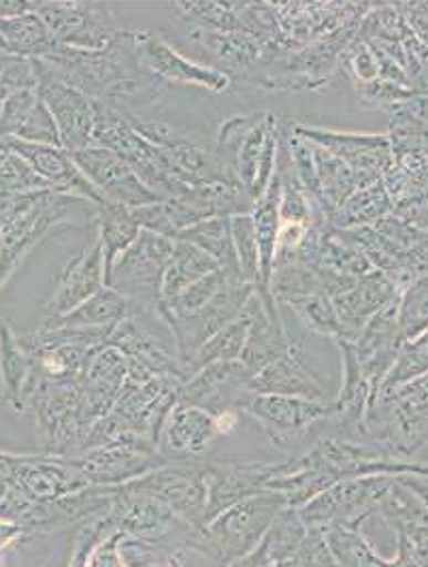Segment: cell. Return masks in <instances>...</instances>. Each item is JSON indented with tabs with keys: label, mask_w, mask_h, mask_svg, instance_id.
<instances>
[{
	"label": "cell",
	"mask_w": 428,
	"mask_h": 567,
	"mask_svg": "<svg viewBox=\"0 0 428 567\" xmlns=\"http://www.w3.org/2000/svg\"><path fill=\"white\" fill-rule=\"evenodd\" d=\"M39 60H43L60 80L80 87L94 101L122 105L124 99L142 92L137 73L142 75L143 69L135 50V32L128 30H122L105 50H80L54 43Z\"/></svg>",
	"instance_id": "obj_1"
},
{
	"label": "cell",
	"mask_w": 428,
	"mask_h": 567,
	"mask_svg": "<svg viewBox=\"0 0 428 567\" xmlns=\"http://www.w3.org/2000/svg\"><path fill=\"white\" fill-rule=\"evenodd\" d=\"M175 252V239L145 230L137 241L117 258L107 286L142 308H158L165 271Z\"/></svg>",
	"instance_id": "obj_2"
},
{
	"label": "cell",
	"mask_w": 428,
	"mask_h": 567,
	"mask_svg": "<svg viewBox=\"0 0 428 567\" xmlns=\"http://www.w3.org/2000/svg\"><path fill=\"white\" fill-rule=\"evenodd\" d=\"M73 203H80V199L58 193H41L32 207L0 228V288L13 278L50 230L69 218Z\"/></svg>",
	"instance_id": "obj_3"
},
{
	"label": "cell",
	"mask_w": 428,
	"mask_h": 567,
	"mask_svg": "<svg viewBox=\"0 0 428 567\" xmlns=\"http://www.w3.org/2000/svg\"><path fill=\"white\" fill-rule=\"evenodd\" d=\"M34 69L39 99L56 120L62 147L66 152H80L92 145L96 126V101L80 87L60 80L43 60H34Z\"/></svg>",
	"instance_id": "obj_4"
},
{
	"label": "cell",
	"mask_w": 428,
	"mask_h": 567,
	"mask_svg": "<svg viewBox=\"0 0 428 567\" xmlns=\"http://www.w3.org/2000/svg\"><path fill=\"white\" fill-rule=\"evenodd\" d=\"M36 13L58 45L105 50L122 34L114 11L96 2H39Z\"/></svg>",
	"instance_id": "obj_5"
},
{
	"label": "cell",
	"mask_w": 428,
	"mask_h": 567,
	"mask_svg": "<svg viewBox=\"0 0 428 567\" xmlns=\"http://www.w3.org/2000/svg\"><path fill=\"white\" fill-rule=\"evenodd\" d=\"M135 50L145 75H154L167 84L197 87L202 92L222 94L232 80L227 71L200 64L197 60L181 56L163 37L152 32H135Z\"/></svg>",
	"instance_id": "obj_6"
},
{
	"label": "cell",
	"mask_w": 428,
	"mask_h": 567,
	"mask_svg": "<svg viewBox=\"0 0 428 567\" xmlns=\"http://www.w3.org/2000/svg\"><path fill=\"white\" fill-rule=\"evenodd\" d=\"M288 45L301 50L337 32L358 24L372 11V2H278L273 4Z\"/></svg>",
	"instance_id": "obj_7"
},
{
	"label": "cell",
	"mask_w": 428,
	"mask_h": 567,
	"mask_svg": "<svg viewBox=\"0 0 428 567\" xmlns=\"http://www.w3.org/2000/svg\"><path fill=\"white\" fill-rule=\"evenodd\" d=\"M292 128L335 156L354 171L358 179V188H367L382 182L384 173L395 163L393 142L386 135H361V133H337V131H322V128H307L292 124Z\"/></svg>",
	"instance_id": "obj_8"
},
{
	"label": "cell",
	"mask_w": 428,
	"mask_h": 567,
	"mask_svg": "<svg viewBox=\"0 0 428 567\" xmlns=\"http://www.w3.org/2000/svg\"><path fill=\"white\" fill-rule=\"evenodd\" d=\"M254 205L257 203L241 186H232V184L195 186L181 193L179 197L163 200L175 239L179 237L181 230L197 227L207 220L252 214Z\"/></svg>",
	"instance_id": "obj_9"
},
{
	"label": "cell",
	"mask_w": 428,
	"mask_h": 567,
	"mask_svg": "<svg viewBox=\"0 0 428 567\" xmlns=\"http://www.w3.org/2000/svg\"><path fill=\"white\" fill-rule=\"evenodd\" d=\"M71 156L75 158L77 167L84 171L87 179L94 184V188L101 193L103 200L117 203L131 209L163 200L143 184L135 171L107 147L87 145L80 152H71Z\"/></svg>",
	"instance_id": "obj_10"
},
{
	"label": "cell",
	"mask_w": 428,
	"mask_h": 567,
	"mask_svg": "<svg viewBox=\"0 0 428 567\" xmlns=\"http://www.w3.org/2000/svg\"><path fill=\"white\" fill-rule=\"evenodd\" d=\"M105 286H107V267H105L103 244L98 239L94 220L90 218L86 246L80 255L69 258V262L60 271L54 292L45 308L48 318H58V316L73 312Z\"/></svg>",
	"instance_id": "obj_11"
},
{
	"label": "cell",
	"mask_w": 428,
	"mask_h": 567,
	"mask_svg": "<svg viewBox=\"0 0 428 567\" xmlns=\"http://www.w3.org/2000/svg\"><path fill=\"white\" fill-rule=\"evenodd\" d=\"M13 152H18L36 175L58 195L86 200L90 205H101L103 197L94 188V184L77 167L71 152L60 145H41V143L22 142V140H7Z\"/></svg>",
	"instance_id": "obj_12"
},
{
	"label": "cell",
	"mask_w": 428,
	"mask_h": 567,
	"mask_svg": "<svg viewBox=\"0 0 428 567\" xmlns=\"http://www.w3.org/2000/svg\"><path fill=\"white\" fill-rule=\"evenodd\" d=\"M243 408L275 435V440H290L305 433L317 421L340 412L337 403L315 399L284 398V395H250Z\"/></svg>",
	"instance_id": "obj_13"
},
{
	"label": "cell",
	"mask_w": 428,
	"mask_h": 567,
	"mask_svg": "<svg viewBox=\"0 0 428 567\" xmlns=\"http://www.w3.org/2000/svg\"><path fill=\"white\" fill-rule=\"evenodd\" d=\"M252 373L243 368L241 361L216 363L200 369L179 389V401L197 405L211 414L229 410L237 398H250Z\"/></svg>",
	"instance_id": "obj_14"
},
{
	"label": "cell",
	"mask_w": 428,
	"mask_h": 567,
	"mask_svg": "<svg viewBox=\"0 0 428 567\" xmlns=\"http://www.w3.org/2000/svg\"><path fill=\"white\" fill-rule=\"evenodd\" d=\"M397 297H400L399 286L377 269L361 278L352 290L335 297L333 303L342 322L343 340L352 343L358 340L373 316L382 312Z\"/></svg>",
	"instance_id": "obj_15"
},
{
	"label": "cell",
	"mask_w": 428,
	"mask_h": 567,
	"mask_svg": "<svg viewBox=\"0 0 428 567\" xmlns=\"http://www.w3.org/2000/svg\"><path fill=\"white\" fill-rule=\"evenodd\" d=\"M218 435L220 429L216 423V414L177 399L163 423L158 444L171 456H190L205 453Z\"/></svg>",
	"instance_id": "obj_16"
},
{
	"label": "cell",
	"mask_w": 428,
	"mask_h": 567,
	"mask_svg": "<svg viewBox=\"0 0 428 567\" xmlns=\"http://www.w3.org/2000/svg\"><path fill=\"white\" fill-rule=\"evenodd\" d=\"M0 386L2 398L18 414L29 410L39 389L34 357L7 322H0Z\"/></svg>",
	"instance_id": "obj_17"
},
{
	"label": "cell",
	"mask_w": 428,
	"mask_h": 567,
	"mask_svg": "<svg viewBox=\"0 0 428 567\" xmlns=\"http://www.w3.org/2000/svg\"><path fill=\"white\" fill-rule=\"evenodd\" d=\"M250 393L254 395H284L322 401L324 389L315 380L314 373L305 368L303 352L296 343L290 346L284 357L275 359L267 368L260 369L250 380Z\"/></svg>",
	"instance_id": "obj_18"
},
{
	"label": "cell",
	"mask_w": 428,
	"mask_h": 567,
	"mask_svg": "<svg viewBox=\"0 0 428 567\" xmlns=\"http://www.w3.org/2000/svg\"><path fill=\"white\" fill-rule=\"evenodd\" d=\"M139 306L117 292L115 288L105 286L94 297H90L86 303L75 308L73 312L48 318L43 322V329H101V331H114L115 327L135 316Z\"/></svg>",
	"instance_id": "obj_19"
},
{
	"label": "cell",
	"mask_w": 428,
	"mask_h": 567,
	"mask_svg": "<svg viewBox=\"0 0 428 567\" xmlns=\"http://www.w3.org/2000/svg\"><path fill=\"white\" fill-rule=\"evenodd\" d=\"M92 220L96 225L98 239L103 244L105 267H107V278H109L117 258L137 241L143 228L137 223L131 207L109 203V200H103L101 205L92 207Z\"/></svg>",
	"instance_id": "obj_20"
},
{
	"label": "cell",
	"mask_w": 428,
	"mask_h": 567,
	"mask_svg": "<svg viewBox=\"0 0 428 567\" xmlns=\"http://www.w3.org/2000/svg\"><path fill=\"white\" fill-rule=\"evenodd\" d=\"M222 269L211 256L202 252L197 246L175 239V252L171 262L165 271L163 288H160V303L177 299L188 286L202 280L209 274Z\"/></svg>",
	"instance_id": "obj_21"
},
{
	"label": "cell",
	"mask_w": 428,
	"mask_h": 567,
	"mask_svg": "<svg viewBox=\"0 0 428 567\" xmlns=\"http://www.w3.org/2000/svg\"><path fill=\"white\" fill-rule=\"evenodd\" d=\"M190 37L205 52L225 62L229 69L248 73L252 66L264 64L267 60L262 45L252 37L241 32H213V30L199 29L195 30Z\"/></svg>",
	"instance_id": "obj_22"
},
{
	"label": "cell",
	"mask_w": 428,
	"mask_h": 567,
	"mask_svg": "<svg viewBox=\"0 0 428 567\" xmlns=\"http://www.w3.org/2000/svg\"><path fill=\"white\" fill-rule=\"evenodd\" d=\"M250 327H252V310H250V301H248L246 310L239 318H234L222 331H218L211 340L202 343L197 357L186 368V380L192 378L195 373H199L200 369L209 368V365L239 361L241 354H243L248 336H250Z\"/></svg>",
	"instance_id": "obj_23"
},
{
	"label": "cell",
	"mask_w": 428,
	"mask_h": 567,
	"mask_svg": "<svg viewBox=\"0 0 428 567\" xmlns=\"http://www.w3.org/2000/svg\"><path fill=\"white\" fill-rule=\"evenodd\" d=\"M395 214V203L390 199L384 182H377L363 190H356L331 218V230L373 227L382 218Z\"/></svg>",
	"instance_id": "obj_24"
},
{
	"label": "cell",
	"mask_w": 428,
	"mask_h": 567,
	"mask_svg": "<svg viewBox=\"0 0 428 567\" xmlns=\"http://www.w3.org/2000/svg\"><path fill=\"white\" fill-rule=\"evenodd\" d=\"M0 39L11 56L39 60L54 48V39L36 11L0 20Z\"/></svg>",
	"instance_id": "obj_25"
},
{
	"label": "cell",
	"mask_w": 428,
	"mask_h": 567,
	"mask_svg": "<svg viewBox=\"0 0 428 567\" xmlns=\"http://www.w3.org/2000/svg\"><path fill=\"white\" fill-rule=\"evenodd\" d=\"M310 145H312V154H314L320 188H322L326 207L333 218V214L342 207L343 203L349 199L356 190H361L358 179H356L354 171L349 169L340 156H335L333 152H328L326 147H322L317 143L310 142Z\"/></svg>",
	"instance_id": "obj_26"
},
{
	"label": "cell",
	"mask_w": 428,
	"mask_h": 567,
	"mask_svg": "<svg viewBox=\"0 0 428 567\" xmlns=\"http://www.w3.org/2000/svg\"><path fill=\"white\" fill-rule=\"evenodd\" d=\"M177 239L197 246L202 252L211 256L222 269L241 274L230 218H216V220L200 223L197 227L186 228L179 233Z\"/></svg>",
	"instance_id": "obj_27"
},
{
	"label": "cell",
	"mask_w": 428,
	"mask_h": 567,
	"mask_svg": "<svg viewBox=\"0 0 428 567\" xmlns=\"http://www.w3.org/2000/svg\"><path fill=\"white\" fill-rule=\"evenodd\" d=\"M54 193L29 163L13 152L7 143H0V195H34Z\"/></svg>",
	"instance_id": "obj_28"
},
{
	"label": "cell",
	"mask_w": 428,
	"mask_h": 567,
	"mask_svg": "<svg viewBox=\"0 0 428 567\" xmlns=\"http://www.w3.org/2000/svg\"><path fill=\"white\" fill-rule=\"evenodd\" d=\"M230 280H243V276L237 274V271L218 269L216 274H209L199 282L188 286L177 299L167 301V303H158V312L171 313V316L199 312L200 308H205Z\"/></svg>",
	"instance_id": "obj_29"
},
{
	"label": "cell",
	"mask_w": 428,
	"mask_h": 567,
	"mask_svg": "<svg viewBox=\"0 0 428 567\" xmlns=\"http://www.w3.org/2000/svg\"><path fill=\"white\" fill-rule=\"evenodd\" d=\"M428 329V274L409 284L399 299L400 340L420 338Z\"/></svg>",
	"instance_id": "obj_30"
},
{
	"label": "cell",
	"mask_w": 428,
	"mask_h": 567,
	"mask_svg": "<svg viewBox=\"0 0 428 567\" xmlns=\"http://www.w3.org/2000/svg\"><path fill=\"white\" fill-rule=\"evenodd\" d=\"M278 122V117L273 114L264 115L262 122H258L257 126L250 131V135L243 140L237 158H234V175L237 182L241 184V188L250 195L254 182H257L258 165H260V156L262 150L267 145V137L273 128V124Z\"/></svg>",
	"instance_id": "obj_31"
},
{
	"label": "cell",
	"mask_w": 428,
	"mask_h": 567,
	"mask_svg": "<svg viewBox=\"0 0 428 567\" xmlns=\"http://www.w3.org/2000/svg\"><path fill=\"white\" fill-rule=\"evenodd\" d=\"M232 227V239H234V250L239 258V269L246 282L252 284L258 288L260 284V255H258L257 225L252 214L234 216L230 218Z\"/></svg>",
	"instance_id": "obj_32"
},
{
	"label": "cell",
	"mask_w": 428,
	"mask_h": 567,
	"mask_svg": "<svg viewBox=\"0 0 428 567\" xmlns=\"http://www.w3.org/2000/svg\"><path fill=\"white\" fill-rule=\"evenodd\" d=\"M290 308L296 310L299 318L315 333L343 340L342 322H340V316H337L331 295L315 292V295H310V297L292 303Z\"/></svg>",
	"instance_id": "obj_33"
},
{
	"label": "cell",
	"mask_w": 428,
	"mask_h": 567,
	"mask_svg": "<svg viewBox=\"0 0 428 567\" xmlns=\"http://www.w3.org/2000/svg\"><path fill=\"white\" fill-rule=\"evenodd\" d=\"M39 103V92L36 90H20L9 94L2 101L0 110V142L15 140L24 124L29 122L32 110Z\"/></svg>",
	"instance_id": "obj_34"
},
{
	"label": "cell",
	"mask_w": 428,
	"mask_h": 567,
	"mask_svg": "<svg viewBox=\"0 0 428 567\" xmlns=\"http://www.w3.org/2000/svg\"><path fill=\"white\" fill-rule=\"evenodd\" d=\"M264 115L267 114L234 115L227 122H222L218 140H216V152L232 173H234V158H237L241 143L250 135V131L257 126L258 122L264 120Z\"/></svg>",
	"instance_id": "obj_35"
},
{
	"label": "cell",
	"mask_w": 428,
	"mask_h": 567,
	"mask_svg": "<svg viewBox=\"0 0 428 567\" xmlns=\"http://www.w3.org/2000/svg\"><path fill=\"white\" fill-rule=\"evenodd\" d=\"M358 99L365 105L379 107V110H393L400 103L418 96L411 87L388 82V80H375L372 84H354Z\"/></svg>",
	"instance_id": "obj_36"
},
{
	"label": "cell",
	"mask_w": 428,
	"mask_h": 567,
	"mask_svg": "<svg viewBox=\"0 0 428 567\" xmlns=\"http://www.w3.org/2000/svg\"><path fill=\"white\" fill-rule=\"evenodd\" d=\"M342 64L347 69L354 84H372L379 80V64L369 43H365L361 37L345 50Z\"/></svg>",
	"instance_id": "obj_37"
},
{
	"label": "cell",
	"mask_w": 428,
	"mask_h": 567,
	"mask_svg": "<svg viewBox=\"0 0 428 567\" xmlns=\"http://www.w3.org/2000/svg\"><path fill=\"white\" fill-rule=\"evenodd\" d=\"M15 140L22 142L41 143V145H60V131H58L56 120L50 114V110L45 107V103L39 99L36 107L32 110L29 122L24 124V128L20 131V135Z\"/></svg>",
	"instance_id": "obj_38"
},
{
	"label": "cell",
	"mask_w": 428,
	"mask_h": 567,
	"mask_svg": "<svg viewBox=\"0 0 428 567\" xmlns=\"http://www.w3.org/2000/svg\"><path fill=\"white\" fill-rule=\"evenodd\" d=\"M24 534H27V527L22 523L0 516V550L11 546L13 542H18Z\"/></svg>",
	"instance_id": "obj_39"
},
{
	"label": "cell",
	"mask_w": 428,
	"mask_h": 567,
	"mask_svg": "<svg viewBox=\"0 0 428 567\" xmlns=\"http://www.w3.org/2000/svg\"><path fill=\"white\" fill-rule=\"evenodd\" d=\"M86 567H124L122 557H119L117 550H115V539H112L107 546L98 548V550L92 555V559L87 561Z\"/></svg>",
	"instance_id": "obj_40"
},
{
	"label": "cell",
	"mask_w": 428,
	"mask_h": 567,
	"mask_svg": "<svg viewBox=\"0 0 428 567\" xmlns=\"http://www.w3.org/2000/svg\"><path fill=\"white\" fill-rule=\"evenodd\" d=\"M2 101H4V99H2V96H0V110H2Z\"/></svg>",
	"instance_id": "obj_41"
},
{
	"label": "cell",
	"mask_w": 428,
	"mask_h": 567,
	"mask_svg": "<svg viewBox=\"0 0 428 567\" xmlns=\"http://www.w3.org/2000/svg\"><path fill=\"white\" fill-rule=\"evenodd\" d=\"M0 244H2V241H0Z\"/></svg>",
	"instance_id": "obj_42"
}]
</instances>
